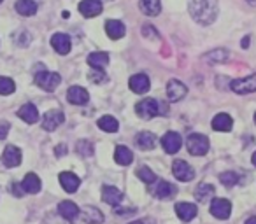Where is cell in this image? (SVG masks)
Instances as JSON below:
<instances>
[{
  "instance_id": "6da1fadb",
  "label": "cell",
  "mask_w": 256,
  "mask_h": 224,
  "mask_svg": "<svg viewBox=\"0 0 256 224\" xmlns=\"http://www.w3.org/2000/svg\"><path fill=\"white\" fill-rule=\"evenodd\" d=\"M190 14L200 25H210L218 16V0H188Z\"/></svg>"
},
{
  "instance_id": "7a4b0ae2",
  "label": "cell",
  "mask_w": 256,
  "mask_h": 224,
  "mask_svg": "<svg viewBox=\"0 0 256 224\" xmlns=\"http://www.w3.org/2000/svg\"><path fill=\"white\" fill-rule=\"evenodd\" d=\"M136 110L142 119H151L156 116H167L168 105L165 102H158L156 98H144L136 105Z\"/></svg>"
},
{
  "instance_id": "3957f363",
  "label": "cell",
  "mask_w": 256,
  "mask_h": 224,
  "mask_svg": "<svg viewBox=\"0 0 256 224\" xmlns=\"http://www.w3.org/2000/svg\"><path fill=\"white\" fill-rule=\"evenodd\" d=\"M62 82V77L54 72H48L44 68H40V72L36 74V84L39 88H42L44 91H54L58 88V84Z\"/></svg>"
},
{
  "instance_id": "277c9868",
  "label": "cell",
  "mask_w": 256,
  "mask_h": 224,
  "mask_svg": "<svg viewBox=\"0 0 256 224\" xmlns=\"http://www.w3.org/2000/svg\"><path fill=\"white\" fill-rule=\"evenodd\" d=\"M186 147L193 156H204L209 151V139L200 133H192L186 140Z\"/></svg>"
},
{
  "instance_id": "5b68a950",
  "label": "cell",
  "mask_w": 256,
  "mask_h": 224,
  "mask_svg": "<svg viewBox=\"0 0 256 224\" xmlns=\"http://www.w3.org/2000/svg\"><path fill=\"white\" fill-rule=\"evenodd\" d=\"M172 174L181 182H190L195 179V170L182 160H176L174 163H172Z\"/></svg>"
},
{
  "instance_id": "8992f818",
  "label": "cell",
  "mask_w": 256,
  "mask_h": 224,
  "mask_svg": "<svg viewBox=\"0 0 256 224\" xmlns=\"http://www.w3.org/2000/svg\"><path fill=\"white\" fill-rule=\"evenodd\" d=\"M210 214L218 219H228L232 214V203L224 198H214L210 202Z\"/></svg>"
},
{
  "instance_id": "52a82bcc",
  "label": "cell",
  "mask_w": 256,
  "mask_h": 224,
  "mask_svg": "<svg viewBox=\"0 0 256 224\" xmlns=\"http://www.w3.org/2000/svg\"><path fill=\"white\" fill-rule=\"evenodd\" d=\"M162 146L167 154H176L182 146V139L178 132H167L162 137Z\"/></svg>"
},
{
  "instance_id": "ba28073f",
  "label": "cell",
  "mask_w": 256,
  "mask_h": 224,
  "mask_svg": "<svg viewBox=\"0 0 256 224\" xmlns=\"http://www.w3.org/2000/svg\"><path fill=\"white\" fill-rule=\"evenodd\" d=\"M230 88L234 89L235 93H238V95L256 91V74L249 75V77H246V79H235V81H232Z\"/></svg>"
},
{
  "instance_id": "9c48e42d",
  "label": "cell",
  "mask_w": 256,
  "mask_h": 224,
  "mask_svg": "<svg viewBox=\"0 0 256 224\" xmlns=\"http://www.w3.org/2000/svg\"><path fill=\"white\" fill-rule=\"evenodd\" d=\"M64 121H65V116L62 110H50V112L44 114L40 125H42V128L46 130V132H53V130H56Z\"/></svg>"
},
{
  "instance_id": "30bf717a",
  "label": "cell",
  "mask_w": 256,
  "mask_h": 224,
  "mask_svg": "<svg viewBox=\"0 0 256 224\" xmlns=\"http://www.w3.org/2000/svg\"><path fill=\"white\" fill-rule=\"evenodd\" d=\"M128 86H130V89H132L134 93H137V95H142V93L150 91L151 81H150V77H148L146 74H136V75H132V77H130Z\"/></svg>"
},
{
  "instance_id": "8fae6325",
  "label": "cell",
  "mask_w": 256,
  "mask_h": 224,
  "mask_svg": "<svg viewBox=\"0 0 256 224\" xmlns=\"http://www.w3.org/2000/svg\"><path fill=\"white\" fill-rule=\"evenodd\" d=\"M78 9L84 18H95L102 12L104 7L100 0H82V2H79Z\"/></svg>"
},
{
  "instance_id": "7c38bea8",
  "label": "cell",
  "mask_w": 256,
  "mask_h": 224,
  "mask_svg": "<svg viewBox=\"0 0 256 224\" xmlns=\"http://www.w3.org/2000/svg\"><path fill=\"white\" fill-rule=\"evenodd\" d=\"M186 93H188L186 86L178 79H172V81L167 82V96L170 102H179L181 98H184Z\"/></svg>"
},
{
  "instance_id": "4fadbf2b",
  "label": "cell",
  "mask_w": 256,
  "mask_h": 224,
  "mask_svg": "<svg viewBox=\"0 0 256 224\" xmlns=\"http://www.w3.org/2000/svg\"><path fill=\"white\" fill-rule=\"evenodd\" d=\"M51 46H53V49L56 51L58 54H68V51H70V47H72L70 37H68L67 33H54V35L51 37Z\"/></svg>"
},
{
  "instance_id": "5bb4252c",
  "label": "cell",
  "mask_w": 256,
  "mask_h": 224,
  "mask_svg": "<svg viewBox=\"0 0 256 224\" xmlns=\"http://www.w3.org/2000/svg\"><path fill=\"white\" fill-rule=\"evenodd\" d=\"M2 163L9 168H14L22 163V151L16 146H8L4 149V154H2Z\"/></svg>"
},
{
  "instance_id": "9a60e30c",
  "label": "cell",
  "mask_w": 256,
  "mask_h": 224,
  "mask_svg": "<svg viewBox=\"0 0 256 224\" xmlns=\"http://www.w3.org/2000/svg\"><path fill=\"white\" fill-rule=\"evenodd\" d=\"M153 193L156 195V198L160 200H168V198H174L176 193H178V188H176L172 182L167 181H158L156 186L153 188Z\"/></svg>"
},
{
  "instance_id": "2e32d148",
  "label": "cell",
  "mask_w": 256,
  "mask_h": 224,
  "mask_svg": "<svg viewBox=\"0 0 256 224\" xmlns=\"http://www.w3.org/2000/svg\"><path fill=\"white\" fill-rule=\"evenodd\" d=\"M102 200L110 207H118L121 202H123V193L120 191L114 186H104L102 189Z\"/></svg>"
},
{
  "instance_id": "e0dca14e",
  "label": "cell",
  "mask_w": 256,
  "mask_h": 224,
  "mask_svg": "<svg viewBox=\"0 0 256 224\" xmlns=\"http://www.w3.org/2000/svg\"><path fill=\"white\" fill-rule=\"evenodd\" d=\"M67 100L70 103H74V105H84V103H88L90 95L84 88H81V86H72V88H68V91H67Z\"/></svg>"
},
{
  "instance_id": "ac0fdd59",
  "label": "cell",
  "mask_w": 256,
  "mask_h": 224,
  "mask_svg": "<svg viewBox=\"0 0 256 224\" xmlns=\"http://www.w3.org/2000/svg\"><path fill=\"white\" fill-rule=\"evenodd\" d=\"M60 184L67 193H76L79 189L81 181H79L78 175H74L72 172H62L60 174Z\"/></svg>"
},
{
  "instance_id": "d6986e66",
  "label": "cell",
  "mask_w": 256,
  "mask_h": 224,
  "mask_svg": "<svg viewBox=\"0 0 256 224\" xmlns=\"http://www.w3.org/2000/svg\"><path fill=\"white\" fill-rule=\"evenodd\" d=\"M18 116L26 123V125H34L39 121V110L34 103H25L22 109L18 110Z\"/></svg>"
},
{
  "instance_id": "ffe728a7",
  "label": "cell",
  "mask_w": 256,
  "mask_h": 224,
  "mask_svg": "<svg viewBox=\"0 0 256 224\" xmlns=\"http://www.w3.org/2000/svg\"><path fill=\"white\" fill-rule=\"evenodd\" d=\"M106 32H107V35H109L112 40H120L121 37L124 35L126 28H124L123 23L118 21V19H109V21L106 23Z\"/></svg>"
},
{
  "instance_id": "44dd1931",
  "label": "cell",
  "mask_w": 256,
  "mask_h": 224,
  "mask_svg": "<svg viewBox=\"0 0 256 224\" xmlns=\"http://www.w3.org/2000/svg\"><path fill=\"white\" fill-rule=\"evenodd\" d=\"M176 214H178V217L181 221L188 223L196 216V205H193V203H178L176 205Z\"/></svg>"
},
{
  "instance_id": "7402d4cb",
  "label": "cell",
  "mask_w": 256,
  "mask_h": 224,
  "mask_svg": "<svg viewBox=\"0 0 256 224\" xmlns=\"http://www.w3.org/2000/svg\"><path fill=\"white\" fill-rule=\"evenodd\" d=\"M40 179L37 177L36 174H26L25 179L22 182V188L25 193H30V195H37L40 191Z\"/></svg>"
},
{
  "instance_id": "603a6c76",
  "label": "cell",
  "mask_w": 256,
  "mask_h": 224,
  "mask_svg": "<svg viewBox=\"0 0 256 224\" xmlns=\"http://www.w3.org/2000/svg\"><path fill=\"white\" fill-rule=\"evenodd\" d=\"M136 144L144 151L154 149V146H156V137L151 132H140L139 135L136 137Z\"/></svg>"
},
{
  "instance_id": "cb8c5ba5",
  "label": "cell",
  "mask_w": 256,
  "mask_h": 224,
  "mask_svg": "<svg viewBox=\"0 0 256 224\" xmlns=\"http://www.w3.org/2000/svg\"><path fill=\"white\" fill-rule=\"evenodd\" d=\"M232 126H234V119L228 114H224V112L218 114L216 118L212 119V128L216 130V132H230Z\"/></svg>"
},
{
  "instance_id": "d4e9b609",
  "label": "cell",
  "mask_w": 256,
  "mask_h": 224,
  "mask_svg": "<svg viewBox=\"0 0 256 224\" xmlns=\"http://www.w3.org/2000/svg\"><path fill=\"white\" fill-rule=\"evenodd\" d=\"M114 160H116V163L121 165V167H126V165H130L134 161V154L128 147L118 146L116 151H114Z\"/></svg>"
},
{
  "instance_id": "484cf974",
  "label": "cell",
  "mask_w": 256,
  "mask_h": 224,
  "mask_svg": "<svg viewBox=\"0 0 256 224\" xmlns=\"http://www.w3.org/2000/svg\"><path fill=\"white\" fill-rule=\"evenodd\" d=\"M58 212L67 221H74L76 217L79 216V209L74 202H62L60 205H58Z\"/></svg>"
},
{
  "instance_id": "4316f807",
  "label": "cell",
  "mask_w": 256,
  "mask_h": 224,
  "mask_svg": "<svg viewBox=\"0 0 256 224\" xmlns=\"http://www.w3.org/2000/svg\"><path fill=\"white\" fill-rule=\"evenodd\" d=\"M214 186L212 184H207V182H202V184H198L196 186V189H195V198L198 200V202H202V203H206L207 200H210L214 196Z\"/></svg>"
},
{
  "instance_id": "83f0119b",
  "label": "cell",
  "mask_w": 256,
  "mask_h": 224,
  "mask_svg": "<svg viewBox=\"0 0 256 224\" xmlns=\"http://www.w3.org/2000/svg\"><path fill=\"white\" fill-rule=\"evenodd\" d=\"M82 221L88 224H100L104 221V216L95 207H84L82 209Z\"/></svg>"
},
{
  "instance_id": "f1b7e54d",
  "label": "cell",
  "mask_w": 256,
  "mask_h": 224,
  "mask_svg": "<svg viewBox=\"0 0 256 224\" xmlns=\"http://www.w3.org/2000/svg\"><path fill=\"white\" fill-rule=\"evenodd\" d=\"M16 12L22 16H34L37 12V4L34 0H18L16 2Z\"/></svg>"
},
{
  "instance_id": "f546056e",
  "label": "cell",
  "mask_w": 256,
  "mask_h": 224,
  "mask_svg": "<svg viewBox=\"0 0 256 224\" xmlns=\"http://www.w3.org/2000/svg\"><path fill=\"white\" fill-rule=\"evenodd\" d=\"M88 63L93 68H104L109 65V54L100 51V53H92L88 56Z\"/></svg>"
},
{
  "instance_id": "4dcf8cb0",
  "label": "cell",
  "mask_w": 256,
  "mask_h": 224,
  "mask_svg": "<svg viewBox=\"0 0 256 224\" xmlns=\"http://www.w3.org/2000/svg\"><path fill=\"white\" fill-rule=\"evenodd\" d=\"M140 9L148 16H158L162 11L160 0H140Z\"/></svg>"
},
{
  "instance_id": "1f68e13d",
  "label": "cell",
  "mask_w": 256,
  "mask_h": 224,
  "mask_svg": "<svg viewBox=\"0 0 256 224\" xmlns=\"http://www.w3.org/2000/svg\"><path fill=\"white\" fill-rule=\"evenodd\" d=\"M98 128L104 130V132L116 133L118 128H120V125H118V121L112 118V116H104V118L98 119Z\"/></svg>"
},
{
  "instance_id": "d6a6232c",
  "label": "cell",
  "mask_w": 256,
  "mask_h": 224,
  "mask_svg": "<svg viewBox=\"0 0 256 224\" xmlns=\"http://www.w3.org/2000/svg\"><path fill=\"white\" fill-rule=\"evenodd\" d=\"M14 89H16V84L12 79L0 77V95L8 96V95H11V93H14Z\"/></svg>"
},
{
  "instance_id": "836d02e7",
  "label": "cell",
  "mask_w": 256,
  "mask_h": 224,
  "mask_svg": "<svg viewBox=\"0 0 256 224\" xmlns=\"http://www.w3.org/2000/svg\"><path fill=\"white\" fill-rule=\"evenodd\" d=\"M137 177H139L142 182H146V184H153V182L156 181V175H154V172L150 170L148 167H140L139 170H137Z\"/></svg>"
},
{
  "instance_id": "e575fe53",
  "label": "cell",
  "mask_w": 256,
  "mask_h": 224,
  "mask_svg": "<svg viewBox=\"0 0 256 224\" xmlns=\"http://www.w3.org/2000/svg\"><path fill=\"white\" fill-rule=\"evenodd\" d=\"M220 181L223 182L224 186L232 188V186H235L238 182V175L235 174V172H224V174L220 175Z\"/></svg>"
},
{
  "instance_id": "d590c367",
  "label": "cell",
  "mask_w": 256,
  "mask_h": 224,
  "mask_svg": "<svg viewBox=\"0 0 256 224\" xmlns=\"http://www.w3.org/2000/svg\"><path fill=\"white\" fill-rule=\"evenodd\" d=\"M78 153L82 154V156H92L93 154L92 142H88V140H81V142H78Z\"/></svg>"
},
{
  "instance_id": "8d00e7d4",
  "label": "cell",
  "mask_w": 256,
  "mask_h": 224,
  "mask_svg": "<svg viewBox=\"0 0 256 224\" xmlns=\"http://www.w3.org/2000/svg\"><path fill=\"white\" fill-rule=\"evenodd\" d=\"M88 79L92 82H95V84H100V82H104L106 81V74H104L100 68H95V70H90V74H88Z\"/></svg>"
},
{
  "instance_id": "74e56055",
  "label": "cell",
  "mask_w": 256,
  "mask_h": 224,
  "mask_svg": "<svg viewBox=\"0 0 256 224\" xmlns=\"http://www.w3.org/2000/svg\"><path fill=\"white\" fill-rule=\"evenodd\" d=\"M9 128H11V126H9L8 121H2V123H0V140H4L6 137H8Z\"/></svg>"
},
{
  "instance_id": "f35d334b",
  "label": "cell",
  "mask_w": 256,
  "mask_h": 224,
  "mask_svg": "<svg viewBox=\"0 0 256 224\" xmlns=\"http://www.w3.org/2000/svg\"><path fill=\"white\" fill-rule=\"evenodd\" d=\"M11 193H14V195L20 198V196H23V193H25V191H23V188H20L18 184H12L11 186Z\"/></svg>"
},
{
  "instance_id": "ab89813d",
  "label": "cell",
  "mask_w": 256,
  "mask_h": 224,
  "mask_svg": "<svg viewBox=\"0 0 256 224\" xmlns=\"http://www.w3.org/2000/svg\"><path fill=\"white\" fill-rule=\"evenodd\" d=\"M130 224H154L151 219H140V221H136V223H130Z\"/></svg>"
},
{
  "instance_id": "60d3db41",
  "label": "cell",
  "mask_w": 256,
  "mask_h": 224,
  "mask_svg": "<svg viewBox=\"0 0 256 224\" xmlns=\"http://www.w3.org/2000/svg\"><path fill=\"white\" fill-rule=\"evenodd\" d=\"M246 224H256V216L254 217H249V219L246 221Z\"/></svg>"
},
{
  "instance_id": "b9f144b4",
  "label": "cell",
  "mask_w": 256,
  "mask_h": 224,
  "mask_svg": "<svg viewBox=\"0 0 256 224\" xmlns=\"http://www.w3.org/2000/svg\"><path fill=\"white\" fill-rule=\"evenodd\" d=\"M249 46V37H246V39H242V47H248Z\"/></svg>"
},
{
  "instance_id": "7bdbcfd3",
  "label": "cell",
  "mask_w": 256,
  "mask_h": 224,
  "mask_svg": "<svg viewBox=\"0 0 256 224\" xmlns=\"http://www.w3.org/2000/svg\"><path fill=\"white\" fill-rule=\"evenodd\" d=\"M251 161H252V165H254V167H256V153H254V154H252V158H251Z\"/></svg>"
},
{
  "instance_id": "ee69618b",
  "label": "cell",
  "mask_w": 256,
  "mask_h": 224,
  "mask_svg": "<svg viewBox=\"0 0 256 224\" xmlns=\"http://www.w3.org/2000/svg\"><path fill=\"white\" fill-rule=\"evenodd\" d=\"M249 4H256V0H248Z\"/></svg>"
},
{
  "instance_id": "f6af8a7d",
  "label": "cell",
  "mask_w": 256,
  "mask_h": 224,
  "mask_svg": "<svg viewBox=\"0 0 256 224\" xmlns=\"http://www.w3.org/2000/svg\"><path fill=\"white\" fill-rule=\"evenodd\" d=\"M254 123H256V114H254Z\"/></svg>"
},
{
  "instance_id": "bcb514c9",
  "label": "cell",
  "mask_w": 256,
  "mask_h": 224,
  "mask_svg": "<svg viewBox=\"0 0 256 224\" xmlns=\"http://www.w3.org/2000/svg\"><path fill=\"white\" fill-rule=\"evenodd\" d=\"M0 2H2V0H0Z\"/></svg>"
}]
</instances>
